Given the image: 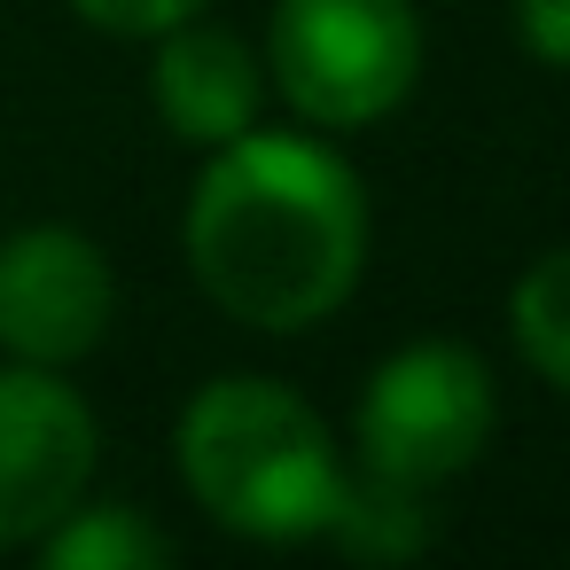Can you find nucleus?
<instances>
[{"instance_id": "nucleus-1", "label": "nucleus", "mask_w": 570, "mask_h": 570, "mask_svg": "<svg viewBox=\"0 0 570 570\" xmlns=\"http://www.w3.org/2000/svg\"><path fill=\"white\" fill-rule=\"evenodd\" d=\"M367 258V196L305 134H235L188 188V266L204 297L266 336L328 321Z\"/></svg>"}, {"instance_id": "nucleus-11", "label": "nucleus", "mask_w": 570, "mask_h": 570, "mask_svg": "<svg viewBox=\"0 0 570 570\" xmlns=\"http://www.w3.org/2000/svg\"><path fill=\"white\" fill-rule=\"evenodd\" d=\"M71 9L87 17V24H102V32H126V40H157V32H173L180 17H204V0H71Z\"/></svg>"}, {"instance_id": "nucleus-9", "label": "nucleus", "mask_w": 570, "mask_h": 570, "mask_svg": "<svg viewBox=\"0 0 570 570\" xmlns=\"http://www.w3.org/2000/svg\"><path fill=\"white\" fill-rule=\"evenodd\" d=\"M40 554L48 570H157L173 562V539L134 508H71L40 531Z\"/></svg>"}, {"instance_id": "nucleus-8", "label": "nucleus", "mask_w": 570, "mask_h": 570, "mask_svg": "<svg viewBox=\"0 0 570 570\" xmlns=\"http://www.w3.org/2000/svg\"><path fill=\"white\" fill-rule=\"evenodd\" d=\"M328 539L360 562H406L430 547V492L422 484H399V476H344L336 492V515H328Z\"/></svg>"}, {"instance_id": "nucleus-12", "label": "nucleus", "mask_w": 570, "mask_h": 570, "mask_svg": "<svg viewBox=\"0 0 570 570\" xmlns=\"http://www.w3.org/2000/svg\"><path fill=\"white\" fill-rule=\"evenodd\" d=\"M515 32L539 63L570 71V0H515Z\"/></svg>"}, {"instance_id": "nucleus-6", "label": "nucleus", "mask_w": 570, "mask_h": 570, "mask_svg": "<svg viewBox=\"0 0 570 570\" xmlns=\"http://www.w3.org/2000/svg\"><path fill=\"white\" fill-rule=\"evenodd\" d=\"M110 258L71 227H24L0 243V344L24 367H71L110 336Z\"/></svg>"}, {"instance_id": "nucleus-4", "label": "nucleus", "mask_w": 570, "mask_h": 570, "mask_svg": "<svg viewBox=\"0 0 570 570\" xmlns=\"http://www.w3.org/2000/svg\"><path fill=\"white\" fill-rule=\"evenodd\" d=\"M492 375L469 344H406L360 391V461L430 492L492 445Z\"/></svg>"}, {"instance_id": "nucleus-2", "label": "nucleus", "mask_w": 570, "mask_h": 570, "mask_svg": "<svg viewBox=\"0 0 570 570\" xmlns=\"http://www.w3.org/2000/svg\"><path fill=\"white\" fill-rule=\"evenodd\" d=\"M180 476L188 492L243 539H313L336 515L344 461L321 430V414L266 383V375H219L180 414Z\"/></svg>"}, {"instance_id": "nucleus-3", "label": "nucleus", "mask_w": 570, "mask_h": 570, "mask_svg": "<svg viewBox=\"0 0 570 570\" xmlns=\"http://www.w3.org/2000/svg\"><path fill=\"white\" fill-rule=\"evenodd\" d=\"M266 71L313 126H375L414 95L422 24L406 0H274Z\"/></svg>"}, {"instance_id": "nucleus-10", "label": "nucleus", "mask_w": 570, "mask_h": 570, "mask_svg": "<svg viewBox=\"0 0 570 570\" xmlns=\"http://www.w3.org/2000/svg\"><path fill=\"white\" fill-rule=\"evenodd\" d=\"M508 321H515L523 360H531L554 391H570V250L531 258V274H523L515 297H508Z\"/></svg>"}, {"instance_id": "nucleus-5", "label": "nucleus", "mask_w": 570, "mask_h": 570, "mask_svg": "<svg viewBox=\"0 0 570 570\" xmlns=\"http://www.w3.org/2000/svg\"><path fill=\"white\" fill-rule=\"evenodd\" d=\"M95 476V414L56 367H0V547L40 539Z\"/></svg>"}, {"instance_id": "nucleus-7", "label": "nucleus", "mask_w": 570, "mask_h": 570, "mask_svg": "<svg viewBox=\"0 0 570 570\" xmlns=\"http://www.w3.org/2000/svg\"><path fill=\"white\" fill-rule=\"evenodd\" d=\"M157 110L180 141L219 149L235 134L258 126V56L204 17H180L173 32H157Z\"/></svg>"}]
</instances>
